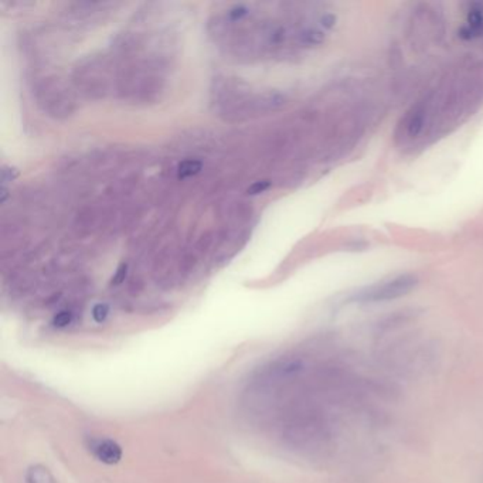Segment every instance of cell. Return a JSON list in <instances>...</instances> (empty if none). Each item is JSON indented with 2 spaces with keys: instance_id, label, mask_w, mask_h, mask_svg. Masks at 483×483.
<instances>
[{
  "instance_id": "8",
  "label": "cell",
  "mask_w": 483,
  "mask_h": 483,
  "mask_svg": "<svg viewBox=\"0 0 483 483\" xmlns=\"http://www.w3.org/2000/svg\"><path fill=\"white\" fill-rule=\"evenodd\" d=\"M270 187H271L270 181H258L247 189V193L248 194H259V193H263L266 190H268Z\"/></svg>"
},
{
  "instance_id": "9",
  "label": "cell",
  "mask_w": 483,
  "mask_h": 483,
  "mask_svg": "<svg viewBox=\"0 0 483 483\" xmlns=\"http://www.w3.org/2000/svg\"><path fill=\"white\" fill-rule=\"evenodd\" d=\"M126 274H128V266H126V263H121V266L116 270V273H115V275H114V278H112V281H111L112 285L122 284L125 281V278H126Z\"/></svg>"
},
{
  "instance_id": "5",
  "label": "cell",
  "mask_w": 483,
  "mask_h": 483,
  "mask_svg": "<svg viewBox=\"0 0 483 483\" xmlns=\"http://www.w3.org/2000/svg\"><path fill=\"white\" fill-rule=\"evenodd\" d=\"M203 167V163L200 160H196V159H187V160H183L179 167H178V176H179V179H187V178H192V176L200 173Z\"/></svg>"
},
{
  "instance_id": "6",
  "label": "cell",
  "mask_w": 483,
  "mask_h": 483,
  "mask_svg": "<svg viewBox=\"0 0 483 483\" xmlns=\"http://www.w3.org/2000/svg\"><path fill=\"white\" fill-rule=\"evenodd\" d=\"M71 322H72V314L68 311H61L53 318V326L59 329L67 328Z\"/></svg>"
},
{
  "instance_id": "2",
  "label": "cell",
  "mask_w": 483,
  "mask_h": 483,
  "mask_svg": "<svg viewBox=\"0 0 483 483\" xmlns=\"http://www.w3.org/2000/svg\"><path fill=\"white\" fill-rule=\"evenodd\" d=\"M91 450L97 459L107 465H115L122 458V448L111 439H98L91 445Z\"/></svg>"
},
{
  "instance_id": "4",
  "label": "cell",
  "mask_w": 483,
  "mask_h": 483,
  "mask_svg": "<svg viewBox=\"0 0 483 483\" xmlns=\"http://www.w3.org/2000/svg\"><path fill=\"white\" fill-rule=\"evenodd\" d=\"M26 479L27 483H56V479L52 475V472L43 465H34L29 468Z\"/></svg>"
},
{
  "instance_id": "7",
  "label": "cell",
  "mask_w": 483,
  "mask_h": 483,
  "mask_svg": "<svg viewBox=\"0 0 483 483\" xmlns=\"http://www.w3.org/2000/svg\"><path fill=\"white\" fill-rule=\"evenodd\" d=\"M108 314H109V307L105 305V303H98L94 306V309H93V318L97 323H102L107 321L108 318Z\"/></svg>"
},
{
  "instance_id": "3",
  "label": "cell",
  "mask_w": 483,
  "mask_h": 483,
  "mask_svg": "<svg viewBox=\"0 0 483 483\" xmlns=\"http://www.w3.org/2000/svg\"><path fill=\"white\" fill-rule=\"evenodd\" d=\"M483 33V6L473 5L468 13L466 24L462 29V34L466 38L477 37Z\"/></svg>"
},
{
  "instance_id": "1",
  "label": "cell",
  "mask_w": 483,
  "mask_h": 483,
  "mask_svg": "<svg viewBox=\"0 0 483 483\" xmlns=\"http://www.w3.org/2000/svg\"><path fill=\"white\" fill-rule=\"evenodd\" d=\"M417 285L418 278L413 274L395 275L392 278H385L359 289L348 298V302L359 305L388 302L408 295L415 289Z\"/></svg>"
},
{
  "instance_id": "10",
  "label": "cell",
  "mask_w": 483,
  "mask_h": 483,
  "mask_svg": "<svg viewBox=\"0 0 483 483\" xmlns=\"http://www.w3.org/2000/svg\"><path fill=\"white\" fill-rule=\"evenodd\" d=\"M247 15V8L245 6H243V5H240V6H236L231 12H230V17L233 19V20H240L243 16H245Z\"/></svg>"
}]
</instances>
